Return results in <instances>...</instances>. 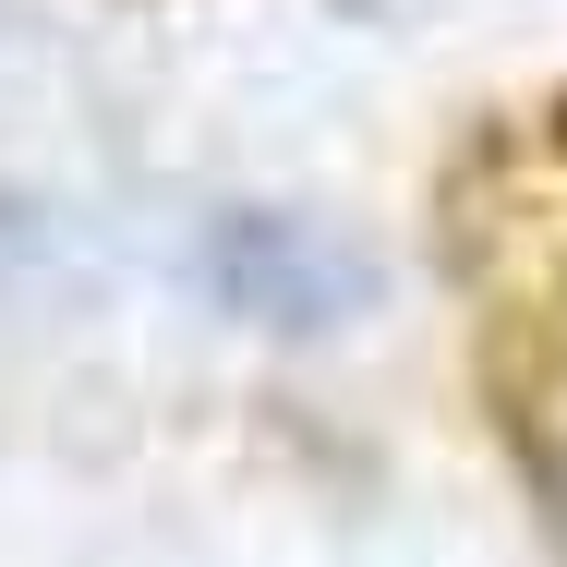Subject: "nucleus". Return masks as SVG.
Returning <instances> with one entry per match:
<instances>
[{"label":"nucleus","mask_w":567,"mask_h":567,"mask_svg":"<svg viewBox=\"0 0 567 567\" xmlns=\"http://www.w3.org/2000/svg\"><path fill=\"white\" fill-rule=\"evenodd\" d=\"M206 290H218L229 315H254V327H339L374 278H362V254L327 241L315 218H266V206H241V218L206 229Z\"/></svg>","instance_id":"f257e3e1"}]
</instances>
